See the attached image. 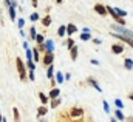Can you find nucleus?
<instances>
[{"label":"nucleus","mask_w":133,"mask_h":122,"mask_svg":"<svg viewBox=\"0 0 133 122\" xmlns=\"http://www.w3.org/2000/svg\"><path fill=\"white\" fill-rule=\"evenodd\" d=\"M111 28H113L111 34L116 39H119V40L129 43L130 46H133V31H130L129 28H124V25H118V23H115Z\"/></svg>","instance_id":"1"},{"label":"nucleus","mask_w":133,"mask_h":122,"mask_svg":"<svg viewBox=\"0 0 133 122\" xmlns=\"http://www.w3.org/2000/svg\"><path fill=\"white\" fill-rule=\"evenodd\" d=\"M16 65H17V71H19L20 79H22V80H25V79H26V71H25V65H23V62H22V59H20V57H17Z\"/></svg>","instance_id":"2"},{"label":"nucleus","mask_w":133,"mask_h":122,"mask_svg":"<svg viewBox=\"0 0 133 122\" xmlns=\"http://www.w3.org/2000/svg\"><path fill=\"white\" fill-rule=\"evenodd\" d=\"M53 60H54V54L51 53V51H46V54L43 56V65H51L53 63Z\"/></svg>","instance_id":"3"},{"label":"nucleus","mask_w":133,"mask_h":122,"mask_svg":"<svg viewBox=\"0 0 133 122\" xmlns=\"http://www.w3.org/2000/svg\"><path fill=\"white\" fill-rule=\"evenodd\" d=\"M95 11L99 14V16H107V8L104 6V5H101V3H98V5H95Z\"/></svg>","instance_id":"4"},{"label":"nucleus","mask_w":133,"mask_h":122,"mask_svg":"<svg viewBox=\"0 0 133 122\" xmlns=\"http://www.w3.org/2000/svg\"><path fill=\"white\" fill-rule=\"evenodd\" d=\"M65 31L70 34V36H71V34H74V32L77 31V28H76V25H73V23H68V25L65 26Z\"/></svg>","instance_id":"5"},{"label":"nucleus","mask_w":133,"mask_h":122,"mask_svg":"<svg viewBox=\"0 0 133 122\" xmlns=\"http://www.w3.org/2000/svg\"><path fill=\"white\" fill-rule=\"evenodd\" d=\"M111 51H113L115 54H121V53L124 51V46H122V45H116V43H115V45L111 46Z\"/></svg>","instance_id":"6"},{"label":"nucleus","mask_w":133,"mask_h":122,"mask_svg":"<svg viewBox=\"0 0 133 122\" xmlns=\"http://www.w3.org/2000/svg\"><path fill=\"white\" fill-rule=\"evenodd\" d=\"M43 46L46 48V51H51V53L54 51V43H53V40H46Z\"/></svg>","instance_id":"7"},{"label":"nucleus","mask_w":133,"mask_h":122,"mask_svg":"<svg viewBox=\"0 0 133 122\" xmlns=\"http://www.w3.org/2000/svg\"><path fill=\"white\" fill-rule=\"evenodd\" d=\"M82 113H84V111H82L81 108H74V110H71V116H73V118H81Z\"/></svg>","instance_id":"8"},{"label":"nucleus","mask_w":133,"mask_h":122,"mask_svg":"<svg viewBox=\"0 0 133 122\" xmlns=\"http://www.w3.org/2000/svg\"><path fill=\"white\" fill-rule=\"evenodd\" d=\"M70 50H71V60H76V59H77V51H79L77 46H73V48H70Z\"/></svg>","instance_id":"9"},{"label":"nucleus","mask_w":133,"mask_h":122,"mask_svg":"<svg viewBox=\"0 0 133 122\" xmlns=\"http://www.w3.org/2000/svg\"><path fill=\"white\" fill-rule=\"evenodd\" d=\"M88 82H90V84H91V85H93V87H95V90H96V91H102V90H101V87L99 85H98V82H96V80H95V79H91V77H90V79H88Z\"/></svg>","instance_id":"10"},{"label":"nucleus","mask_w":133,"mask_h":122,"mask_svg":"<svg viewBox=\"0 0 133 122\" xmlns=\"http://www.w3.org/2000/svg\"><path fill=\"white\" fill-rule=\"evenodd\" d=\"M113 9H115L116 16H119V17H125V16H127V12H125L124 9H119V8H113Z\"/></svg>","instance_id":"11"},{"label":"nucleus","mask_w":133,"mask_h":122,"mask_svg":"<svg viewBox=\"0 0 133 122\" xmlns=\"http://www.w3.org/2000/svg\"><path fill=\"white\" fill-rule=\"evenodd\" d=\"M56 80H57V84H62L65 79H64V74L61 73V71H57V74H56Z\"/></svg>","instance_id":"12"},{"label":"nucleus","mask_w":133,"mask_h":122,"mask_svg":"<svg viewBox=\"0 0 133 122\" xmlns=\"http://www.w3.org/2000/svg\"><path fill=\"white\" fill-rule=\"evenodd\" d=\"M50 97H51V99H54V97H59V90H57V88H53V90L50 91Z\"/></svg>","instance_id":"13"},{"label":"nucleus","mask_w":133,"mask_h":122,"mask_svg":"<svg viewBox=\"0 0 133 122\" xmlns=\"http://www.w3.org/2000/svg\"><path fill=\"white\" fill-rule=\"evenodd\" d=\"M124 63H125V68H127V70H132L133 68V60L132 59H125Z\"/></svg>","instance_id":"14"},{"label":"nucleus","mask_w":133,"mask_h":122,"mask_svg":"<svg viewBox=\"0 0 133 122\" xmlns=\"http://www.w3.org/2000/svg\"><path fill=\"white\" fill-rule=\"evenodd\" d=\"M9 17H11V20H16V9H14V6H9Z\"/></svg>","instance_id":"15"},{"label":"nucleus","mask_w":133,"mask_h":122,"mask_svg":"<svg viewBox=\"0 0 133 122\" xmlns=\"http://www.w3.org/2000/svg\"><path fill=\"white\" fill-rule=\"evenodd\" d=\"M37 114H39V116H45V114H46V108H45L43 105H42V107H39V110H37Z\"/></svg>","instance_id":"16"},{"label":"nucleus","mask_w":133,"mask_h":122,"mask_svg":"<svg viewBox=\"0 0 133 122\" xmlns=\"http://www.w3.org/2000/svg\"><path fill=\"white\" fill-rule=\"evenodd\" d=\"M53 65H48V71H46V76H48V79H53Z\"/></svg>","instance_id":"17"},{"label":"nucleus","mask_w":133,"mask_h":122,"mask_svg":"<svg viewBox=\"0 0 133 122\" xmlns=\"http://www.w3.org/2000/svg\"><path fill=\"white\" fill-rule=\"evenodd\" d=\"M26 65H28V68H30L31 71H34V70H36V65H34L33 59H28V62H26Z\"/></svg>","instance_id":"18"},{"label":"nucleus","mask_w":133,"mask_h":122,"mask_svg":"<svg viewBox=\"0 0 133 122\" xmlns=\"http://www.w3.org/2000/svg\"><path fill=\"white\" fill-rule=\"evenodd\" d=\"M39 97H40V100H42V105L48 102V97H46V96H45L43 93H39Z\"/></svg>","instance_id":"19"},{"label":"nucleus","mask_w":133,"mask_h":122,"mask_svg":"<svg viewBox=\"0 0 133 122\" xmlns=\"http://www.w3.org/2000/svg\"><path fill=\"white\" fill-rule=\"evenodd\" d=\"M115 114H116V118H118L119 121H124V114H122L121 108H119V110H116V113H115Z\"/></svg>","instance_id":"20"},{"label":"nucleus","mask_w":133,"mask_h":122,"mask_svg":"<svg viewBox=\"0 0 133 122\" xmlns=\"http://www.w3.org/2000/svg\"><path fill=\"white\" fill-rule=\"evenodd\" d=\"M57 34H59L61 37H64V36H65V25L59 26V31H57Z\"/></svg>","instance_id":"21"},{"label":"nucleus","mask_w":133,"mask_h":122,"mask_svg":"<svg viewBox=\"0 0 133 122\" xmlns=\"http://www.w3.org/2000/svg\"><path fill=\"white\" fill-rule=\"evenodd\" d=\"M81 39H82V40H90V39H91V34H90V32H84V34L81 36Z\"/></svg>","instance_id":"22"},{"label":"nucleus","mask_w":133,"mask_h":122,"mask_svg":"<svg viewBox=\"0 0 133 122\" xmlns=\"http://www.w3.org/2000/svg\"><path fill=\"white\" fill-rule=\"evenodd\" d=\"M36 40H37V43H39V45H42V43H43V40H45V39H43V36H42V34H39V36H37V34H36Z\"/></svg>","instance_id":"23"},{"label":"nucleus","mask_w":133,"mask_h":122,"mask_svg":"<svg viewBox=\"0 0 133 122\" xmlns=\"http://www.w3.org/2000/svg\"><path fill=\"white\" fill-rule=\"evenodd\" d=\"M73 46H74V40H73V39H71V37H70V39H68V40H66V48H68V50H70V48H73Z\"/></svg>","instance_id":"24"},{"label":"nucleus","mask_w":133,"mask_h":122,"mask_svg":"<svg viewBox=\"0 0 133 122\" xmlns=\"http://www.w3.org/2000/svg\"><path fill=\"white\" fill-rule=\"evenodd\" d=\"M59 104H61V99H57V97H54V99L51 100V107H53V108H54V107H57Z\"/></svg>","instance_id":"25"},{"label":"nucleus","mask_w":133,"mask_h":122,"mask_svg":"<svg viewBox=\"0 0 133 122\" xmlns=\"http://www.w3.org/2000/svg\"><path fill=\"white\" fill-rule=\"evenodd\" d=\"M12 111H14V121L17 122L19 119H20V116H19V110H17V108H14Z\"/></svg>","instance_id":"26"},{"label":"nucleus","mask_w":133,"mask_h":122,"mask_svg":"<svg viewBox=\"0 0 133 122\" xmlns=\"http://www.w3.org/2000/svg\"><path fill=\"white\" fill-rule=\"evenodd\" d=\"M115 105H116L118 108H122V105H124V104H122V100H121V99H116V100H115Z\"/></svg>","instance_id":"27"},{"label":"nucleus","mask_w":133,"mask_h":122,"mask_svg":"<svg viewBox=\"0 0 133 122\" xmlns=\"http://www.w3.org/2000/svg\"><path fill=\"white\" fill-rule=\"evenodd\" d=\"M50 23H51V17H45V19H43V25H45V26H48Z\"/></svg>","instance_id":"28"},{"label":"nucleus","mask_w":133,"mask_h":122,"mask_svg":"<svg viewBox=\"0 0 133 122\" xmlns=\"http://www.w3.org/2000/svg\"><path fill=\"white\" fill-rule=\"evenodd\" d=\"M26 59H33V51L30 48H26Z\"/></svg>","instance_id":"29"},{"label":"nucleus","mask_w":133,"mask_h":122,"mask_svg":"<svg viewBox=\"0 0 133 122\" xmlns=\"http://www.w3.org/2000/svg\"><path fill=\"white\" fill-rule=\"evenodd\" d=\"M17 23H19V28H23V25H25V20H23V19H19V20H17Z\"/></svg>","instance_id":"30"},{"label":"nucleus","mask_w":133,"mask_h":122,"mask_svg":"<svg viewBox=\"0 0 133 122\" xmlns=\"http://www.w3.org/2000/svg\"><path fill=\"white\" fill-rule=\"evenodd\" d=\"M33 56H34V60H39V51H37V50L33 51Z\"/></svg>","instance_id":"31"},{"label":"nucleus","mask_w":133,"mask_h":122,"mask_svg":"<svg viewBox=\"0 0 133 122\" xmlns=\"http://www.w3.org/2000/svg\"><path fill=\"white\" fill-rule=\"evenodd\" d=\"M31 20H39V14L37 12H33L31 14Z\"/></svg>","instance_id":"32"},{"label":"nucleus","mask_w":133,"mask_h":122,"mask_svg":"<svg viewBox=\"0 0 133 122\" xmlns=\"http://www.w3.org/2000/svg\"><path fill=\"white\" fill-rule=\"evenodd\" d=\"M30 34H31V39H36V30H34V28L30 30Z\"/></svg>","instance_id":"33"},{"label":"nucleus","mask_w":133,"mask_h":122,"mask_svg":"<svg viewBox=\"0 0 133 122\" xmlns=\"http://www.w3.org/2000/svg\"><path fill=\"white\" fill-rule=\"evenodd\" d=\"M104 110H105V111H107V113H108V111H110V107H108V104H107V102H105V100H104Z\"/></svg>","instance_id":"34"},{"label":"nucleus","mask_w":133,"mask_h":122,"mask_svg":"<svg viewBox=\"0 0 133 122\" xmlns=\"http://www.w3.org/2000/svg\"><path fill=\"white\" fill-rule=\"evenodd\" d=\"M30 79H31V80L36 79V77H34V71H31V70H30Z\"/></svg>","instance_id":"35"},{"label":"nucleus","mask_w":133,"mask_h":122,"mask_svg":"<svg viewBox=\"0 0 133 122\" xmlns=\"http://www.w3.org/2000/svg\"><path fill=\"white\" fill-rule=\"evenodd\" d=\"M93 42H95L96 45H101V40H99V39H93Z\"/></svg>","instance_id":"36"},{"label":"nucleus","mask_w":133,"mask_h":122,"mask_svg":"<svg viewBox=\"0 0 133 122\" xmlns=\"http://www.w3.org/2000/svg\"><path fill=\"white\" fill-rule=\"evenodd\" d=\"M91 63H93V65H99V62L96 60V59H91Z\"/></svg>","instance_id":"37"},{"label":"nucleus","mask_w":133,"mask_h":122,"mask_svg":"<svg viewBox=\"0 0 133 122\" xmlns=\"http://www.w3.org/2000/svg\"><path fill=\"white\" fill-rule=\"evenodd\" d=\"M33 6H37V0H33Z\"/></svg>","instance_id":"38"},{"label":"nucleus","mask_w":133,"mask_h":122,"mask_svg":"<svg viewBox=\"0 0 133 122\" xmlns=\"http://www.w3.org/2000/svg\"><path fill=\"white\" fill-rule=\"evenodd\" d=\"M56 2H57V3H62V0H56Z\"/></svg>","instance_id":"39"},{"label":"nucleus","mask_w":133,"mask_h":122,"mask_svg":"<svg viewBox=\"0 0 133 122\" xmlns=\"http://www.w3.org/2000/svg\"><path fill=\"white\" fill-rule=\"evenodd\" d=\"M2 121H3V118H2V114H0V122H2Z\"/></svg>","instance_id":"40"},{"label":"nucleus","mask_w":133,"mask_h":122,"mask_svg":"<svg viewBox=\"0 0 133 122\" xmlns=\"http://www.w3.org/2000/svg\"><path fill=\"white\" fill-rule=\"evenodd\" d=\"M111 122H116V119H115V118H113V119H111Z\"/></svg>","instance_id":"41"}]
</instances>
